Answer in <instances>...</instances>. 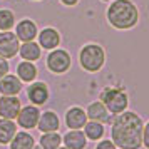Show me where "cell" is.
Returning a JSON list of instances; mask_svg holds the SVG:
<instances>
[{
    "label": "cell",
    "instance_id": "18",
    "mask_svg": "<svg viewBox=\"0 0 149 149\" xmlns=\"http://www.w3.org/2000/svg\"><path fill=\"white\" fill-rule=\"evenodd\" d=\"M17 75L22 82H32L37 77V67L30 61H24L17 65Z\"/></svg>",
    "mask_w": 149,
    "mask_h": 149
},
{
    "label": "cell",
    "instance_id": "3",
    "mask_svg": "<svg viewBox=\"0 0 149 149\" xmlns=\"http://www.w3.org/2000/svg\"><path fill=\"white\" fill-rule=\"evenodd\" d=\"M79 61H81V65L84 67V70H87V72H97L104 65L106 52L97 44H87V45H84L81 49Z\"/></svg>",
    "mask_w": 149,
    "mask_h": 149
},
{
    "label": "cell",
    "instance_id": "11",
    "mask_svg": "<svg viewBox=\"0 0 149 149\" xmlns=\"http://www.w3.org/2000/svg\"><path fill=\"white\" fill-rule=\"evenodd\" d=\"M61 44V34L52 27L44 29L40 34H39V45L47 50H52Z\"/></svg>",
    "mask_w": 149,
    "mask_h": 149
},
{
    "label": "cell",
    "instance_id": "12",
    "mask_svg": "<svg viewBox=\"0 0 149 149\" xmlns=\"http://www.w3.org/2000/svg\"><path fill=\"white\" fill-rule=\"evenodd\" d=\"M22 91V81L17 75H3L0 79V92L3 95H15Z\"/></svg>",
    "mask_w": 149,
    "mask_h": 149
},
{
    "label": "cell",
    "instance_id": "29",
    "mask_svg": "<svg viewBox=\"0 0 149 149\" xmlns=\"http://www.w3.org/2000/svg\"><path fill=\"white\" fill-rule=\"evenodd\" d=\"M57 149H69V148H57Z\"/></svg>",
    "mask_w": 149,
    "mask_h": 149
},
{
    "label": "cell",
    "instance_id": "8",
    "mask_svg": "<svg viewBox=\"0 0 149 149\" xmlns=\"http://www.w3.org/2000/svg\"><path fill=\"white\" fill-rule=\"evenodd\" d=\"M20 111V101L15 95H2L0 97V117L15 119Z\"/></svg>",
    "mask_w": 149,
    "mask_h": 149
},
{
    "label": "cell",
    "instance_id": "2",
    "mask_svg": "<svg viewBox=\"0 0 149 149\" xmlns=\"http://www.w3.org/2000/svg\"><path fill=\"white\" fill-rule=\"evenodd\" d=\"M107 20L119 30L132 29L139 20V10L131 0H114L107 8Z\"/></svg>",
    "mask_w": 149,
    "mask_h": 149
},
{
    "label": "cell",
    "instance_id": "26",
    "mask_svg": "<svg viewBox=\"0 0 149 149\" xmlns=\"http://www.w3.org/2000/svg\"><path fill=\"white\" fill-rule=\"evenodd\" d=\"M95 149H116L114 142L109 141V139H104V141H101L99 144H97V148Z\"/></svg>",
    "mask_w": 149,
    "mask_h": 149
},
{
    "label": "cell",
    "instance_id": "10",
    "mask_svg": "<svg viewBox=\"0 0 149 149\" xmlns=\"http://www.w3.org/2000/svg\"><path fill=\"white\" fill-rule=\"evenodd\" d=\"M27 95L30 99V102H34L35 106H42L49 99V89L44 82H32L29 86Z\"/></svg>",
    "mask_w": 149,
    "mask_h": 149
},
{
    "label": "cell",
    "instance_id": "23",
    "mask_svg": "<svg viewBox=\"0 0 149 149\" xmlns=\"http://www.w3.org/2000/svg\"><path fill=\"white\" fill-rule=\"evenodd\" d=\"M15 25V15L8 8L0 10V30H10Z\"/></svg>",
    "mask_w": 149,
    "mask_h": 149
},
{
    "label": "cell",
    "instance_id": "4",
    "mask_svg": "<svg viewBox=\"0 0 149 149\" xmlns=\"http://www.w3.org/2000/svg\"><path fill=\"white\" fill-rule=\"evenodd\" d=\"M101 102L111 114H121L127 107V94L117 87H106L101 92Z\"/></svg>",
    "mask_w": 149,
    "mask_h": 149
},
{
    "label": "cell",
    "instance_id": "7",
    "mask_svg": "<svg viewBox=\"0 0 149 149\" xmlns=\"http://www.w3.org/2000/svg\"><path fill=\"white\" fill-rule=\"evenodd\" d=\"M39 117H40V111L35 106H27V107H20V111H19V114H17L15 119L19 121L20 127L32 129V127H37Z\"/></svg>",
    "mask_w": 149,
    "mask_h": 149
},
{
    "label": "cell",
    "instance_id": "30",
    "mask_svg": "<svg viewBox=\"0 0 149 149\" xmlns=\"http://www.w3.org/2000/svg\"><path fill=\"white\" fill-rule=\"evenodd\" d=\"M104 2H107V0H104Z\"/></svg>",
    "mask_w": 149,
    "mask_h": 149
},
{
    "label": "cell",
    "instance_id": "22",
    "mask_svg": "<svg viewBox=\"0 0 149 149\" xmlns=\"http://www.w3.org/2000/svg\"><path fill=\"white\" fill-rule=\"evenodd\" d=\"M84 129H86V137H87V139H92V141L101 139L102 134H104V126H102L101 122H97V121L86 122Z\"/></svg>",
    "mask_w": 149,
    "mask_h": 149
},
{
    "label": "cell",
    "instance_id": "9",
    "mask_svg": "<svg viewBox=\"0 0 149 149\" xmlns=\"http://www.w3.org/2000/svg\"><path fill=\"white\" fill-rule=\"evenodd\" d=\"M17 39L22 42H30L37 37V25L34 20L30 19H24L17 24V30H15Z\"/></svg>",
    "mask_w": 149,
    "mask_h": 149
},
{
    "label": "cell",
    "instance_id": "6",
    "mask_svg": "<svg viewBox=\"0 0 149 149\" xmlns=\"http://www.w3.org/2000/svg\"><path fill=\"white\" fill-rule=\"evenodd\" d=\"M20 47V40L17 39V35L10 30H2L0 32V57L10 59L17 55Z\"/></svg>",
    "mask_w": 149,
    "mask_h": 149
},
{
    "label": "cell",
    "instance_id": "25",
    "mask_svg": "<svg viewBox=\"0 0 149 149\" xmlns=\"http://www.w3.org/2000/svg\"><path fill=\"white\" fill-rule=\"evenodd\" d=\"M142 144L149 149V122L142 127Z\"/></svg>",
    "mask_w": 149,
    "mask_h": 149
},
{
    "label": "cell",
    "instance_id": "13",
    "mask_svg": "<svg viewBox=\"0 0 149 149\" xmlns=\"http://www.w3.org/2000/svg\"><path fill=\"white\" fill-rule=\"evenodd\" d=\"M87 122V114L81 107H70L65 112V124L69 129H81Z\"/></svg>",
    "mask_w": 149,
    "mask_h": 149
},
{
    "label": "cell",
    "instance_id": "27",
    "mask_svg": "<svg viewBox=\"0 0 149 149\" xmlns=\"http://www.w3.org/2000/svg\"><path fill=\"white\" fill-rule=\"evenodd\" d=\"M61 2L64 3V5H67V7H72V5H75L79 0H61Z\"/></svg>",
    "mask_w": 149,
    "mask_h": 149
},
{
    "label": "cell",
    "instance_id": "15",
    "mask_svg": "<svg viewBox=\"0 0 149 149\" xmlns=\"http://www.w3.org/2000/svg\"><path fill=\"white\" fill-rule=\"evenodd\" d=\"M86 114H87V117H91L92 121H97V122H109L111 121L109 111L106 109V106H104L101 101L92 102L87 107V112H86Z\"/></svg>",
    "mask_w": 149,
    "mask_h": 149
},
{
    "label": "cell",
    "instance_id": "5",
    "mask_svg": "<svg viewBox=\"0 0 149 149\" xmlns=\"http://www.w3.org/2000/svg\"><path fill=\"white\" fill-rule=\"evenodd\" d=\"M47 67L55 72V74H64L67 72L70 67V55L67 50H62V49H55L52 50L47 57Z\"/></svg>",
    "mask_w": 149,
    "mask_h": 149
},
{
    "label": "cell",
    "instance_id": "1",
    "mask_svg": "<svg viewBox=\"0 0 149 149\" xmlns=\"http://www.w3.org/2000/svg\"><path fill=\"white\" fill-rule=\"evenodd\" d=\"M142 119L136 112H121L112 122L111 137L121 149H139L142 146Z\"/></svg>",
    "mask_w": 149,
    "mask_h": 149
},
{
    "label": "cell",
    "instance_id": "21",
    "mask_svg": "<svg viewBox=\"0 0 149 149\" xmlns=\"http://www.w3.org/2000/svg\"><path fill=\"white\" fill-rule=\"evenodd\" d=\"M62 137L57 132H44L40 137V148L42 149H57L61 146Z\"/></svg>",
    "mask_w": 149,
    "mask_h": 149
},
{
    "label": "cell",
    "instance_id": "28",
    "mask_svg": "<svg viewBox=\"0 0 149 149\" xmlns=\"http://www.w3.org/2000/svg\"><path fill=\"white\" fill-rule=\"evenodd\" d=\"M32 149H42V148H40V146H37V148H32Z\"/></svg>",
    "mask_w": 149,
    "mask_h": 149
},
{
    "label": "cell",
    "instance_id": "20",
    "mask_svg": "<svg viewBox=\"0 0 149 149\" xmlns=\"http://www.w3.org/2000/svg\"><path fill=\"white\" fill-rule=\"evenodd\" d=\"M34 148V137L27 132H15L10 141V149H32Z\"/></svg>",
    "mask_w": 149,
    "mask_h": 149
},
{
    "label": "cell",
    "instance_id": "19",
    "mask_svg": "<svg viewBox=\"0 0 149 149\" xmlns=\"http://www.w3.org/2000/svg\"><path fill=\"white\" fill-rule=\"evenodd\" d=\"M17 132V126H15L12 119H0V144H7L12 141V137Z\"/></svg>",
    "mask_w": 149,
    "mask_h": 149
},
{
    "label": "cell",
    "instance_id": "14",
    "mask_svg": "<svg viewBox=\"0 0 149 149\" xmlns=\"http://www.w3.org/2000/svg\"><path fill=\"white\" fill-rule=\"evenodd\" d=\"M62 141L65 142V148H69V149H84L86 148V142H87V137L79 129H70L67 134L64 136Z\"/></svg>",
    "mask_w": 149,
    "mask_h": 149
},
{
    "label": "cell",
    "instance_id": "16",
    "mask_svg": "<svg viewBox=\"0 0 149 149\" xmlns=\"http://www.w3.org/2000/svg\"><path fill=\"white\" fill-rule=\"evenodd\" d=\"M37 127L40 129L42 132H54L59 129V117L55 112L52 111H47L39 117V122H37Z\"/></svg>",
    "mask_w": 149,
    "mask_h": 149
},
{
    "label": "cell",
    "instance_id": "17",
    "mask_svg": "<svg viewBox=\"0 0 149 149\" xmlns=\"http://www.w3.org/2000/svg\"><path fill=\"white\" fill-rule=\"evenodd\" d=\"M19 54L24 61H30L34 62L37 59H40V45L35 44L34 40L30 42H24L20 47H19Z\"/></svg>",
    "mask_w": 149,
    "mask_h": 149
},
{
    "label": "cell",
    "instance_id": "24",
    "mask_svg": "<svg viewBox=\"0 0 149 149\" xmlns=\"http://www.w3.org/2000/svg\"><path fill=\"white\" fill-rule=\"evenodd\" d=\"M8 62L7 59H3V57H0V79L3 77V75H7L8 74Z\"/></svg>",
    "mask_w": 149,
    "mask_h": 149
}]
</instances>
